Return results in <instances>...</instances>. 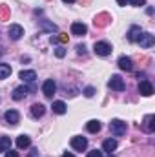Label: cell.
<instances>
[{
    "mask_svg": "<svg viewBox=\"0 0 155 157\" xmlns=\"http://www.w3.org/2000/svg\"><path fill=\"white\" fill-rule=\"evenodd\" d=\"M126 130H128V126H126V122H122L120 119H113V121L110 122V132H112L115 137L124 135V133H126Z\"/></svg>",
    "mask_w": 155,
    "mask_h": 157,
    "instance_id": "6da1fadb",
    "label": "cell"
},
{
    "mask_svg": "<svg viewBox=\"0 0 155 157\" xmlns=\"http://www.w3.org/2000/svg\"><path fill=\"white\" fill-rule=\"evenodd\" d=\"M93 51L99 55V57H108L110 53H112V46L108 44V42H95V46H93Z\"/></svg>",
    "mask_w": 155,
    "mask_h": 157,
    "instance_id": "7a4b0ae2",
    "label": "cell"
},
{
    "mask_svg": "<svg viewBox=\"0 0 155 157\" xmlns=\"http://www.w3.org/2000/svg\"><path fill=\"white\" fill-rule=\"evenodd\" d=\"M108 86H110L113 91H124V88H126L124 80L119 77V75H112V78L108 80Z\"/></svg>",
    "mask_w": 155,
    "mask_h": 157,
    "instance_id": "3957f363",
    "label": "cell"
},
{
    "mask_svg": "<svg viewBox=\"0 0 155 157\" xmlns=\"http://www.w3.org/2000/svg\"><path fill=\"white\" fill-rule=\"evenodd\" d=\"M71 148L77 150V152H84V150L88 148V139H86V137H80V135L73 137V139H71Z\"/></svg>",
    "mask_w": 155,
    "mask_h": 157,
    "instance_id": "277c9868",
    "label": "cell"
},
{
    "mask_svg": "<svg viewBox=\"0 0 155 157\" xmlns=\"http://www.w3.org/2000/svg\"><path fill=\"white\" fill-rule=\"evenodd\" d=\"M7 35H9V39H11V40L22 39V35H24V28H22V26H18V24H11V26H9V29H7Z\"/></svg>",
    "mask_w": 155,
    "mask_h": 157,
    "instance_id": "5b68a950",
    "label": "cell"
},
{
    "mask_svg": "<svg viewBox=\"0 0 155 157\" xmlns=\"http://www.w3.org/2000/svg\"><path fill=\"white\" fill-rule=\"evenodd\" d=\"M55 91H57V84H55V80H53V78H47V80L42 84V93H44L46 97H53Z\"/></svg>",
    "mask_w": 155,
    "mask_h": 157,
    "instance_id": "8992f818",
    "label": "cell"
},
{
    "mask_svg": "<svg viewBox=\"0 0 155 157\" xmlns=\"http://www.w3.org/2000/svg\"><path fill=\"white\" fill-rule=\"evenodd\" d=\"M137 42L141 44V48H152L155 44V37L152 33H141V37H139Z\"/></svg>",
    "mask_w": 155,
    "mask_h": 157,
    "instance_id": "52a82bcc",
    "label": "cell"
},
{
    "mask_svg": "<svg viewBox=\"0 0 155 157\" xmlns=\"http://www.w3.org/2000/svg\"><path fill=\"white\" fill-rule=\"evenodd\" d=\"M139 91H141V95L150 97V95L153 93V86H152V82H150V80H141V82H139Z\"/></svg>",
    "mask_w": 155,
    "mask_h": 157,
    "instance_id": "ba28073f",
    "label": "cell"
},
{
    "mask_svg": "<svg viewBox=\"0 0 155 157\" xmlns=\"http://www.w3.org/2000/svg\"><path fill=\"white\" fill-rule=\"evenodd\" d=\"M4 119L7 121V124H18V121H20V113L17 112V110H7L6 112V115H4Z\"/></svg>",
    "mask_w": 155,
    "mask_h": 157,
    "instance_id": "9c48e42d",
    "label": "cell"
},
{
    "mask_svg": "<svg viewBox=\"0 0 155 157\" xmlns=\"http://www.w3.org/2000/svg\"><path fill=\"white\" fill-rule=\"evenodd\" d=\"M117 64H119V68L124 70V71H131V70H133V62H131L130 57H124V55L119 57V62H117Z\"/></svg>",
    "mask_w": 155,
    "mask_h": 157,
    "instance_id": "30bf717a",
    "label": "cell"
},
{
    "mask_svg": "<svg viewBox=\"0 0 155 157\" xmlns=\"http://www.w3.org/2000/svg\"><path fill=\"white\" fill-rule=\"evenodd\" d=\"M28 93H29V88H28V86H18V88L13 90V95H11V97H13L15 101H22Z\"/></svg>",
    "mask_w": 155,
    "mask_h": 157,
    "instance_id": "8fae6325",
    "label": "cell"
},
{
    "mask_svg": "<svg viewBox=\"0 0 155 157\" xmlns=\"http://www.w3.org/2000/svg\"><path fill=\"white\" fill-rule=\"evenodd\" d=\"M18 77L22 78V82H35V78H37V73H35L33 70H22Z\"/></svg>",
    "mask_w": 155,
    "mask_h": 157,
    "instance_id": "7c38bea8",
    "label": "cell"
},
{
    "mask_svg": "<svg viewBox=\"0 0 155 157\" xmlns=\"http://www.w3.org/2000/svg\"><path fill=\"white\" fill-rule=\"evenodd\" d=\"M142 128H144L148 133H152L155 130V115H146V117H144V122H142Z\"/></svg>",
    "mask_w": 155,
    "mask_h": 157,
    "instance_id": "4fadbf2b",
    "label": "cell"
},
{
    "mask_svg": "<svg viewBox=\"0 0 155 157\" xmlns=\"http://www.w3.org/2000/svg\"><path fill=\"white\" fill-rule=\"evenodd\" d=\"M86 31H88V28H86L82 22H75V24H71V33H73V35L82 37V35H86Z\"/></svg>",
    "mask_w": 155,
    "mask_h": 157,
    "instance_id": "5bb4252c",
    "label": "cell"
},
{
    "mask_svg": "<svg viewBox=\"0 0 155 157\" xmlns=\"http://www.w3.org/2000/svg\"><path fill=\"white\" fill-rule=\"evenodd\" d=\"M141 33H142V31H141L139 26H131L130 31H128V40H130V42H137L139 37H141Z\"/></svg>",
    "mask_w": 155,
    "mask_h": 157,
    "instance_id": "9a60e30c",
    "label": "cell"
},
{
    "mask_svg": "<svg viewBox=\"0 0 155 157\" xmlns=\"http://www.w3.org/2000/svg\"><path fill=\"white\" fill-rule=\"evenodd\" d=\"M44 112H46V108H44V104H40V102H35V104L31 106V115H33L35 119L42 117Z\"/></svg>",
    "mask_w": 155,
    "mask_h": 157,
    "instance_id": "2e32d148",
    "label": "cell"
},
{
    "mask_svg": "<svg viewBox=\"0 0 155 157\" xmlns=\"http://www.w3.org/2000/svg\"><path fill=\"white\" fill-rule=\"evenodd\" d=\"M102 150H104V152H108V154L115 152V150H117V141H115V139H106V141L102 143Z\"/></svg>",
    "mask_w": 155,
    "mask_h": 157,
    "instance_id": "e0dca14e",
    "label": "cell"
},
{
    "mask_svg": "<svg viewBox=\"0 0 155 157\" xmlns=\"http://www.w3.org/2000/svg\"><path fill=\"white\" fill-rule=\"evenodd\" d=\"M51 110H53V113H59V115H64L66 113V104L62 102V101H55L53 102V106H51Z\"/></svg>",
    "mask_w": 155,
    "mask_h": 157,
    "instance_id": "ac0fdd59",
    "label": "cell"
},
{
    "mask_svg": "<svg viewBox=\"0 0 155 157\" xmlns=\"http://www.w3.org/2000/svg\"><path fill=\"white\" fill-rule=\"evenodd\" d=\"M29 144H31V139H29L28 135H18V137H17V146H18L20 150H22V148H28Z\"/></svg>",
    "mask_w": 155,
    "mask_h": 157,
    "instance_id": "d6986e66",
    "label": "cell"
},
{
    "mask_svg": "<svg viewBox=\"0 0 155 157\" xmlns=\"http://www.w3.org/2000/svg\"><path fill=\"white\" fill-rule=\"evenodd\" d=\"M86 128H88L89 133H97V132L100 130V121H95V119H93V121H89V122L86 124Z\"/></svg>",
    "mask_w": 155,
    "mask_h": 157,
    "instance_id": "ffe728a7",
    "label": "cell"
},
{
    "mask_svg": "<svg viewBox=\"0 0 155 157\" xmlns=\"http://www.w3.org/2000/svg\"><path fill=\"white\" fill-rule=\"evenodd\" d=\"M9 75H11V66L0 62V80H2V78H7Z\"/></svg>",
    "mask_w": 155,
    "mask_h": 157,
    "instance_id": "44dd1931",
    "label": "cell"
},
{
    "mask_svg": "<svg viewBox=\"0 0 155 157\" xmlns=\"http://www.w3.org/2000/svg\"><path fill=\"white\" fill-rule=\"evenodd\" d=\"M11 148V139L9 137H0V152H7Z\"/></svg>",
    "mask_w": 155,
    "mask_h": 157,
    "instance_id": "7402d4cb",
    "label": "cell"
},
{
    "mask_svg": "<svg viewBox=\"0 0 155 157\" xmlns=\"http://www.w3.org/2000/svg\"><path fill=\"white\" fill-rule=\"evenodd\" d=\"M40 24H42V28H46V29H49V31H57V26H55V24H47L46 20H42Z\"/></svg>",
    "mask_w": 155,
    "mask_h": 157,
    "instance_id": "603a6c76",
    "label": "cell"
},
{
    "mask_svg": "<svg viewBox=\"0 0 155 157\" xmlns=\"http://www.w3.org/2000/svg\"><path fill=\"white\" fill-rule=\"evenodd\" d=\"M84 95H86V97H93V95H95V88H93V86H88V88L84 90Z\"/></svg>",
    "mask_w": 155,
    "mask_h": 157,
    "instance_id": "cb8c5ba5",
    "label": "cell"
},
{
    "mask_svg": "<svg viewBox=\"0 0 155 157\" xmlns=\"http://www.w3.org/2000/svg\"><path fill=\"white\" fill-rule=\"evenodd\" d=\"M55 55H57L59 59H62V57L66 55V49H64V48H57V49H55Z\"/></svg>",
    "mask_w": 155,
    "mask_h": 157,
    "instance_id": "d4e9b609",
    "label": "cell"
},
{
    "mask_svg": "<svg viewBox=\"0 0 155 157\" xmlns=\"http://www.w3.org/2000/svg\"><path fill=\"white\" fill-rule=\"evenodd\" d=\"M88 157H102V152L100 150H91V152H88Z\"/></svg>",
    "mask_w": 155,
    "mask_h": 157,
    "instance_id": "484cf974",
    "label": "cell"
},
{
    "mask_svg": "<svg viewBox=\"0 0 155 157\" xmlns=\"http://www.w3.org/2000/svg\"><path fill=\"white\" fill-rule=\"evenodd\" d=\"M77 53L78 55H86V48H84V44H78L77 46Z\"/></svg>",
    "mask_w": 155,
    "mask_h": 157,
    "instance_id": "4316f807",
    "label": "cell"
},
{
    "mask_svg": "<svg viewBox=\"0 0 155 157\" xmlns=\"http://www.w3.org/2000/svg\"><path fill=\"white\" fill-rule=\"evenodd\" d=\"M128 2H130L131 6H137V7H139V6H144V0H128Z\"/></svg>",
    "mask_w": 155,
    "mask_h": 157,
    "instance_id": "83f0119b",
    "label": "cell"
},
{
    "mask_svg": "<svg viewBox=\"0 0 155 157\" xmlns=\"http://www.w3.org/2000/svg\"><path fill=\"white\" fill-rule=\"evenodd\" d=\"M6 157H18V152H15V150H11V148H9V150L6 152Z\"/></svg>",
    "mask_w": 155,
    "mask_h": 157,
    "instance_id": "f1b7e54d",
    "label": "cell"
},
{
    "mask_svg": "<svg viewBox=\"0 0 155 157\" xmlns=\"http://www.w3.org/2000/svg\"><path fill=\"white\" fill-rule=\"evenodd\" d=\"M117 4H119V6H126V4H128V0H117Z\"/></svg>",
    "mask_w": 155,
    "mask_h": 157,
    "instance_id": "f546056e",
    "label": "cell"
},
{
    "mask_svg": "<svg viewBox=\"0 0 155 157\" xmlns=\"http://www.w3.org/2000/svg\"><path fill=\"white\" fill-rule=\"evenodd\" d=\"M37 155H39V150L33 148V150H31V157H37Z\"/></svg>",
    "mask_w": 155,
    "mask_h": 157,
    "instance_id": "4dcf8cb0",
    "label": "cell"
},
{
    "mask_svg": "<svg viewBox=\"0 0 155 157\" xmlns=\"http://www.w3.org/2000/svg\"><path fill=\"white\" fill-rule=\"evenodd\" d=\"M60 157H75V155H73V154H70V152H66V154H62Z\"/></svg>",
    "mask_w": 155,
    "mask_h": 157,
    "instance_id": "1f68e13d",
    "label": "cell"
},
{
    "mask_svg": "<svg viewBox=\"0 0 155 157\" xmlns=\"http://www.w3.org/2000/svg\"><path fill=\"white\" fill-rule=\"evenodd\" d=\"M62 2H66V4H73V2H77V0H62Z\"/></svg>",
    "mask_w": 155,
    "mask_h": 157,
    "instance_id": "d6a6232c",
    "label": "cell"
},
{
    "mask_svg": "<svg viewBox=\"0 0 155 157\" xmlns=\"http://www.w3.org/2000/svg\"><path fill=\"white\" fill-rule=\"evenodd\" d=\"M0 55H2V51H0Z\"/></svg>",
    "mask_w": 155,
    "mask_h": 157,
    "instance_id": "836d02e7",
    "label": "cell"
}]
</instances>
